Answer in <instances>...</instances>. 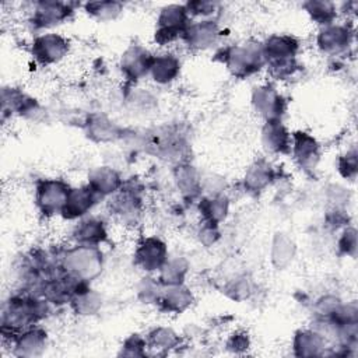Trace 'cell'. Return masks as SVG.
I'll list each match as a JSON object with an SVG mask.
<instances>
[{"label":"cell","mask_w":358,"mask_h":358,"mask_svg":"<svg viewBox=\"0 0 358 358\" xmlns=\"http://www.w3.org/2000/svg\"><path fill=\"white\" fill-rule=\"evenodd\" d=\"M180 70V63L173 55H159L152 59L150 74L155 83L168 84L176 78Z\"/></svg>","instance_id":"21"},{"label":"cell","mask_w":358,"mask_h":358,"mask_svg":"<svg viewBox=\"0 0 358 358\" xmlns=\"http://www.w3.org/2000/svg\"><path fill=\"white\" fill-rule=\"evenodd\" d=\"M110 208L112 213L123 222H136L141 213V200L138 197V192L130 187H123L122 185L119 193L112 199Z\"/></svg>","instance_id":"15"},{"label":"cell","mask_w":358,"mask_h":358,"mask_svg":"<svg viewBox=\"0 0 358 358\" xmlns=\"http://www.w3.org/2000/svg\"><path fill=\"white\" fill-rule=\"evenodd\" d=\"M340 249L347 255H354L357 249L355 229H345L340 239Z\"/></svg>","instance_id":"37"},{"label":"cell","mask_w":358,"mask_h":358,"mask_svg":"<svg viewBox=\"0 0 358 358\" xmlns=\"http://www.w3.org/2000/svg\"><path fill=\"white\" fill-rule=\"evenodd\" d=\"M351 42V32L347 25L330 24L323 27L317 35V46L324 53H340L348 48Z\"/></svg>","instance_id":"17"},{"label":"cell","mask_w":358,"mask_h":358,"mask_svg":"<svg viewBox=\"0 0 358 358\" xmlns=\"http://www.w3.org/2000/svg\"><path fill=\"white\" fill-rule=\"evenodd\" d=\"M71 187L60 179H43L36 185V206L45 215L62 214Z\"/></svg>","instance_id":"5"},{"label":"cell","mask_w":358,"mask_h":358,"mask_svg":"<svg viewBox=\"0 0 358 358\" xmlns=\"http://www.w3.org/2000/svg\"><path fill=\"white\" fill-rule=\"evenodd\" d=\"M252 103L266 120H281V115L285 110L284 98L270 85L256 87L252 94Z\"/></svg>","instance_id":"9"},{"label":"cell","mask_w":358,"mask_h":358,"mask_svg":"<svg viewBox=\"0 0 358 358\" xmlns=\"http://www.w3.org/2000/svg\"><path fill=\"white\" fill-rule=\"evenodd\" d=\"M15 352L22 357L36 355L46 344V333L42 329H28L14 340Z\"/></svg>","instance_id":"22"},{"label":"cell","mask_w":358,"mask_h":358,"mask_svg":"<svg viewBox=\"0 0 358 358\" xmlns=\"http://www.w3.org/2000/svg\"><path fill=\"white\" fill-rule=\"evenodd\" d=\"M162 289L164 288L159 281H155L154 278H143L141 284L138 285V296L147 303L158 302Z\"/></svg>","instance_id":"33"},{"label":"cell","mask_w":358,"mask_h":358,"mask_svg":"<svg viewBox=\"0 0 358 358\" xmlns=\"http://www.w3.org/2000/svg\"><path fill=\"white\" fill-rule=\"evenodd\" d=\"M187 14L189 15H199V17H208L211 15L215 8H217V3L213 1H187L185 4Z\"/></svg>","instance_id":"35"},{"label":"cell","mask_w":358,"mask_h":358,"mask_svg":"<svg viewBox=\"0 0 358 358\" xmlns=\"http://www.w3.org/2000/svg\"><path fill=\"white\" fill-rule=\"evenodd\" d=\"M148 341H150L151 347L168 348V347H173L176 344L178 337H176V334L172 330L159 327V329H155L154 331L150 333Z\"/></svg>","instance_id":"34"},{"label":"cell","mask_w":358,"mask_h":358,"mask_svg":"<svg viewBox=\"0 0 358 358\" xmlns=\"http://www.w3.org/2000/svg\"><path fill=\"white\" fill-rule=\"evenodd\" d=\"M299 45L295 38L289 35H271L264 45H262L264 62L268 66L294 60Z\"/></svg>","instance_id":"11"},{"label":"cell","mask_w":358,"mask_h":358,"mask_svg":"<svg viewBox=\"0 0 358 358\" xmlns=\"http://www.w3.org/2000/svg\"><path fill=\"white\" fill-rule=\"evenodd\" d=\"M338 169L344 178L354 179L357 175V152H347L338 161Z\"/></svg>","instance_id":"36"},{"label":"cell","mask_w":358,"mask_h":358,"mask_svg":"<svg viewBox=\"0 0 358 358\" xmlns=\"http://www.w3.org/2000/svg\"><path fill=\"white\" fill-rule=\"evenodd\" d=\"M46 310V301L28 296L13 298L3 313V329L15 331L21 327H27L43 317Z\"/></svg>","instance_id":"2"},{"label":"cell","mask_w":358,"mask_h":358,"mask_svg":"<svg viewBox=\"0 0 358 358\" xmlns=\"http://www.w3.org/2000/svg\"><path fill=\"white\" fill-rule=\"evenodd\" d=\"M168 259V250L165 242L159 238L148 236L144 238L134 253V262L138 267L145 271H159Z\"/></svg>","instance_id":"7"},{"label":"cell","mask_w":358,"mask_h":358,"mask_svg":"<svg viewBox=\"0 0 358 358\" xmlns=\"http://www.w3.org/2000/svg\"><path fill=\"white\" fill-rule=\"evenodd\" d=\"M74 8L71 3L64 1H38L34 4L32 24L35 28H50L66 21Z\"/></svg>","instance_id":"8"},{"label":"cell","mask_w":358,"mask_h":358,"mask_svg":"<svg viewBox=\"0 0 358 358\" xmlns=\"http://www.w3.org/2000/svg\"><path fill=\"white\" fill-rule=\"evenodd\" d=\"M262 141L267 151L274 154H287L291 151V134L280 119L266 120L262 130Z\"/></svg>","instance_id":"16"},{"label":"cell","mask_w":358,"mask_h":358,"mask_svg":"<svg viewBox=\"0 0 358 358\" xmlns=\"http://www.w3.org/2000/svg\"><path fill=\"white\" fill-rule=\"evenodd\" d=\"M87 133L95 141H112L120 136V129L102 115H92L87 123Z\"/></svg>","instance_id":"23"},{"label":"cell","mask_w":358,"mask_h":358,"mask_svg":"<svg viewBox=\"0 0 358 358\" xmlns=\"http://www.w3.org/2000/svg\"><path fill=\"white\" fill-rule=\"evenodd\" d=\"M222 62L229 71L239 78H245L259 71L264 64L263 49L259 43H242L222 50Z\"/></svg>","instance_id":"3"},{"label":"cell","mask_w":358,"mask_h":358,"mask_svg":"<svg viewBox=\"0 0 358 358\" xmlns=\"http://www.w3.org/2000/svg\"><path fill=\"white\" fill-rule=\"evenodd\" d=\"M187 25L189 14L185 4H168L158 14L154 39L159 45L171 43L183 35Z\"/></svg>","instance_id":"4"},{"label":"cell","mask_w":358,"mask_h":358,"mask_svg":"<svg viewBox=\"0 0 358 358\" xmlns=\"http://www.w3.org/2000/svg\"><path fill=\"white\" fill-rule=\"evenodd\" d=\"M291 148L296 162L303 171L310 172L316 168L319 161V145L312 136L303 131L294 133L291 138Z\"/></svg>","instance_id":"14"},{"label":"cell","mask_w":358,"mask_h":358,"mask_svg":"<svg viewBox=\"0 0 358 358\" xmlns=\"http://www.w3.org/2000/svg\"><path fill=\"white\" fill-rule=\"evenodd\" d=\"M294 250H295V248H294L292 241L282 234H277V236L273 242L271 259L278 267H284L292 260Z\"/></svg>","instance_id":"31"},{"label":"cell","mask_w":358,"mask_h":358,"mask_svg":"<svg viewBox=\"0 0 358 358\" xmlns=\"http://www.w3.org/2000/svg\"><path fill=\"white\" fill-rule=\"evenodd\" d=\"M182 38L194 49H208L220 38V28L213 20H201L197 22H189Z\"/></svg>","instance_id":"13"},{"label":"cell","mask_w":358,"mask_h":358,"mask_svg":"<svg viewBox=\"0 0 358 358\" xmlns=\"http://www.w3.org/2000/svg\"><path fill=\"white\" fill-rule=\"evenodd\" d=\"M108 236L105 222L96 217H83L73 229V238L78 245L98 246Z\"/></svg>","instance_id":"18"},{"label":"cell","mask_w":358,"mask_h":358,"mask_svg":"<svg viewBox=\"0 0 358 358\" xmlns=\"http://www.w3.org/2000/svg\"><path fill=\"white\" fill-rule=\"evenodd\" d=\"M73 309L80 315H94L101 306V296L90 289L88 287H81L76 295L71 298Z\"/></svg>","instance_id":"26"},{"label":"cell","mask_w":358,"mask_h":358,"mask_svg":"<svg viewBox=\"0 0 358 358\" xmlns=\"http://www.w3.org/2000/svg\"><path fill=\"white\" fill-rule=\"evenodd\" d=\"M62 270L77 281H91L102 271V252L98 246L77 245L62 257Z\"/></svg>","instance_id":"1"},{"label":"cell","mask_w":358,"mask_h":358,"mask_svg":"<svg viewBox=\"0 0 358 358\" xmlns=\"http://www.w3.org/2000/svg\"><path fill=\"white\" fill-rule=\"evenodd\" d=\"M69 53V41L59 34H42L32 42V55L41 64H52Z\"/></svg>","instance_id":"6"},{"label":"cell","mask_w":358,"mask_h":358,"mask_svg":"<svg viewBox=\"0 0 358 358\" xmlns=\"http://www.w3.org/2000/svg\"><path fill=\"white\" fill-rule=\"evenodd\" d=\"M273 179V171L264 161L255 162L246 172L245 183L253 192L263 190Z\"/></svg>","instance_id":"27"},{"label":"cell","mask_w":358,"mask_h":358,"mask_svg":"<svg viewBox=\"0 0 358 358\" xmlns=\"http://www.w3.org/2000/svg\"><path fill=\"white\" fill-rule=\"evenodd\" d=\"M302 7L305 8V11L309 14V17L323 25L327 27L330 24H333L336 15H337V8L336 4L331 1H317V0H310L302 4Z\"/></svg>","instance_id":"25"},{"label":"cell","mask_w":358,"mask_h":358,"mask_svg":"<svg viewBox=\"0 0 358 358\" xmlns=\"http://www.w3.org/2000/svg\"><path fill=\"white\" fill-rule=\"evenodd\" d=\"M88 185L98 194L105 197L108 194H113L115 192H117L122 187L123 182L115 169L109 166H99L90 173Z\"/></svg>","instance_id":"19"},{"label":"cell","mask_w":358,"mask_h":358,"mask_svg":"<svg viewBox=\"0 0 358 358\" xmlns=\"http://www.w3.org/2000/svg\"><path fill=\"white\" fill-rule=\"evenodd\" d=\"M152 59L154 56H151L147 49L140 45H131L122 55L120 69L129 80L137 81L150 73Z\"/></svg>","instance_id":"12"},{"label":"cell","mask_w":358,"mask_h":358,"mask_svg":"<svg viewBox=\"0 0 358 358\" xmlns=\"http://www.w3.org/2000/svg\"><path fill=\"white\" fill-rule=\"evenodd\" d=\"M248 337L245 334H232V337L229 338L228 341V345L229 347H234V350H238V348H248Z\"/></svg>","instance_id":"38"},{"label":"cell","mask_w":358,"mask_h":358,"mask_svg":"<svg viewBox=\"0 0 358 358\" xmlns=\"http://www.w3.org/2000/svg\"><path fill=\"white\" fill-rule=\"evenodd\" d=\"M200 211L204 217V222L218 225L228 213V200L224 196H213L210 199H204L200 203Z\"/></svg>","instance_id":"28"},{"label":"cell","mask_w":358,"mask_h":358,"mask_svg":"<svg viewBox=\"0 0 358 358\" xmlns=\"http://www.w3.org/2000/svg\"><path fill=\"white\" fill-rule=\"evenodd\" d=\"M192 301L193 295L186 287H183V284L165 285L158 299L164 310L175 313H180L182 310H185L192 303Z\"/></svg>","instance_id":"20"},{"label":"cell","mask_w":358,"mask_h":358,"mask_svg":"<svg viewBox=\"0 0 358 358\" xmlns=\"http://www.w3.org/2000/svg\"><path fill=\"white\" fill-rule=\"evenodd\" d=\"M323 344L322 336L312 330L299 331L294 340V347L298 355H316Z\"/></svg>","instance_id":"30"},{"label":"cell","mask_w":358,"mask_h":358,"mask_svg":"<svg viewBox=\"0 0 358 358\" xmlns=\"http://www.w3.org/2000/svg\"><path fill=\"white\" fill-rule=\"evenodd\" d=\"M84 10L94 18L99 21L115 20L122 11L123 4L119 1L105 0V1H90L84 4Z\"/></svg>","instance_id":"29"},{"label":"cell","mask_w":358,"mask_h":358,"mask_svg":"<svg viewBox=\"0 0 358 358\" xmlns=\"http://www.w3.org/2000/svg\"><path fill=\"white\" fill-rule=\"evenodd\" d=\"M176 179H178V185L180 187V190L185 194L194 196L199 193V190L201 187L199 176L192 166H179Z\"/></svg>","instance_id":"32"},{"label":"cell","mask_w":358,"mask_h":358,"mask_svg":"<svg viewBox=\"0 0 358 358\" xmlns=\"http://www.w3.org/2000/svg\"><path fill=\"white\" fill-rule=\"evenodd\" d=\"M101 199L102 196L98 194L90 185L71 189L62 210V215L66 220L83 218Z\"/></svg>","instance_id":"10"},{"label":"cell","mask_w":358,"mask_h":358,"mask_svg":"<svg viewBox=\"0 0 358 358\" xmlns=\"http://www.w3.org/2000/svg\"><path fill=\"white\" fill-rule=\"evenodd\" d=\"M187 273V262L183 257L166 259L164 266L159 268V282L162 285L182 284Z\"/></svg>","instance_id":"24"}]
</instances>
